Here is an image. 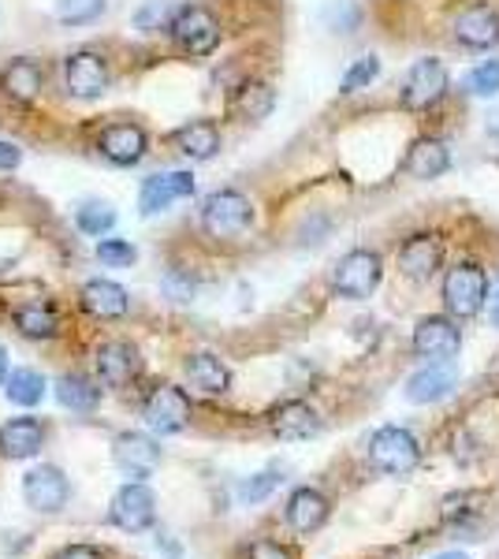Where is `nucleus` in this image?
Returning a JSON list of instances; mask_svg holds the SVG:
<instances>
[{
    "label": "nucleus",
    "mask_w": 499,
    "mask_h": 559,
    "mask_svg": "<svg viewBox=\"0 0 499 559\" xmlns=\"http://www.w3.org/2000/svg\"><path fill=\"white\" fill-rule=\"evenodd\" d=\"M488 306V273L477 261H459L443 276V310L455 321L477 318Z\"/></svg>",
    "instance_id": "f257e3e1"
},
{
    "label": "nucleus",
    "mask_w": 499,
    "mask_h": 559,
    "mask_svg": "<svg viewBox=\"0 0 499 559\" xmlns=\"http://www.w3.org/2000/svg\"><path fill=\"white\" fill-rule=\"evenodd\" d=\"M253 228V202L242 191H213L202 202V231L209 239H239Z\"/></svg>",
    "instance_id": "f03ea898"
},
{
    "label": "nucleus",
    "mask_w": 499,
    "mask_h": 559,
    "mask_svg": "<svg viewBox=\"0 0 499 559\" xmlns=\"http://www.w3.org/2000/svg\"><path fill=\"white\" fill-rule=\"evenodd\" d=\"M380 276H384V261H380V254L377 250L358 247L340 258V265H335V273H332V287L340 299L361 302L380 287Z\"/></svg>",
    "instance_id": "7ed1b4c3"
},
{
    "label": "nucleus",
    "mask_w": 499,
    "mask_h": 559,
    "mask_svg": "<svg viewBox=\"0 0 499 559\" xmlns=\"http://www.w3.org/2000/svg\"><path fill=\"white\" fill-rule=\"evenodd\" d=\"M369 463H373V471L380 474L403 477L421 463V444H417V437L411 429L384 426L369 437Z\"/></svg>",
    "instance_id": "20e7f679"
},
{
    "label": "nucleus",
    "mask_w": 499,
    "mask_h": 559,
    "mask_svg": "<svg viewBox=\"0 0 499 559\" xmlns=\"http://www.w3.org/2000/svg\"><path fill=\"white\" fill-rule=\"evenodd\" d=\"M168 34L187 57H209V52H216V45H221V20L202 4H187V8H176V15H171V23H168Z\"/></svg>",
    "instance_id": "39448f33"
},
{
    "label": "nucleus",
    "mask_w": 499,
    "mask_h": 559,
    "mask_svg": "<svg viewBox=\"0 0 499 559\" xmlns=\"http://www.w3.org/2000/svg\"><path fill=\"white\" fill-rule=\"evenodd\" d=\"M108 83H112V68L102 52L94 49H79L63 60V86H68L71 97L79 102H97L105 94Z\"/></svg>",
    "instance_id": "423d86ee"
},
{
    "label": "nucleus",
    "mask_w": 499,
    "mask_h": 559,
    "mask_svg": "<svg viewBox=\"0 0 499 559\" xmlns=\"http://www.w3.org/2000/svg\"><path fill=\"white\" fill-rule=\"evenodd\" d=\"M443 94H448V68H443V60L421 57V60H414L411 71H406L399 102H403V108H411V112H425V108L440 105Z\"/></svg>",
    "instance_id": "0eeeda50"
},
{
    "label": "nucleus",
    "mask_w": 499,
    "mask_h": 559,
    "mask_svg": "<svg viewBox=\"0 0 499 559\" xmlns=\"http://www.w3.org/2000/svg\"><path fill=\"white\" fill-rule=\"evenodd\" d=\"M411 347L417 358H429V362H451L462 347V329L455 318L448 313H429L414 324Z\"/></svg>",
    "instance_id": "6e6552de"
},
{
    "label": "nucleus",
    "mask_w": 499,
    "mask_h": 559,
    "mask_svg": "<svg viewBox=\"0 0 499 559\" xmlns=\"http://www.w3.org/2000/svg\"><path fill=\"white\" fill-rule=\"evenodd\" d=\"M97 153H102L108 165L134 168L150 153V134L142 123H131V120L105 123L102 134H97Z\"/></svg>",
    "instance_id": "1a4fd4ad"
},
{
    "label": "nucleus",
    "mask_w": 499,
    "mask_h": 559,
    "mask_svg": "<svg viewBox=\"0 0 499 559\" xmlns=\"http://www.w3.org/2000/svg\"><path fill=\"white\" fill-rule=\"evenodd\" d=\"M142 414H146V426L157 437H176L190 426V395L179 384H161L150 392Z\"/></svg>",
    "instance_id": "9d476101"
},
{
    "label": "nucleus",
    "mask_w": 499,
    "mask_h": 559,
    "mask_svg": "<svg viewBox=\"0 0 499 559\" xmlns=\"http://www.w3.org/2000/svg\"><path fill=\"white\" fill-rule=\"evenodd\" d=\"M112 522L123 530V534H146V530L157 522V496H153L146 485H123L120 492L112 496Z\"/></svg>",
    "instance_id": "9b49d317"
},
{
    "label": "nucleus",
    "mask_w": 499,
    "mask_h": 559,
    "mask_svg": "<svg viewBox=\"0 0 499 559\" xmlns=\"http://www.w3.org/2000/svg\"><path fill=\"white\" fill-rule=\"evenodd\" d=\"M194 173H153L139 191V210L142 216H157L165 213L168 205L183 202V198H194Z\"/></svg>",
    "instance_id": "f8f14e48"
},
{
    "label": "nucleus",
    "mask_w": 499,
    "mask_h": 559,
    "mask_svg": "<svg viewBox=\"0 0 499 559\" xmlns=\"http://www.w3.org/2000/svg\"><path fill=\"white\" fill-rule=\"evenodd\" d=\"M443 265V239L437 231H417L399 247V273L406 280H432Z\"/></svg>",
    "instance_id": "ddd939ff"
},
{
    "label": "nucleus",
    "mask_w": 499,
    "mask_h": 559,
    "mask_svg": "<svg viewBox=\"0 0 499 559\" xmlns=\"http://www.w3.org/2000/svg\"><path fill=\"white\" fill-rule=\"evenodd\" d=\"M41 90H45V71L38 60L12 57L4 68H0V94H4V102L31 108L41 97Z\"/></svg>",
    "instance_id": "4468645a"
},
{
    "label": "nucleus",
    "mask_w": 499,
    "mask_h": 559,
    "mask_svg": "<svg viewBox=\"0 0 499 559\" xmlns=\"http://www.w3.org/2000/svg\"><path fill=\"white\" fill-rule=\"evenodd\" d=\"M23 496L38 515H57L63 503H68L71 485L57 466H34V471L23 477Z\"/></svg>",
    "instance_id": "2eb2a0df"
},
{
    "label": "nucleus",
    "mask_w": 499,
    "mask_h": 559,
    "mask_svg": "<svg viewBox=\"0 0 499 559\" xmlns=\"http://www.w3.org/2000/svg\"><path fill=\"white\" fill-rule=\"evenodd\" d=\"M329 515H332V500L321 489H313V485H302V489H295L287 496L284 519L295 534H302V537L317 534V530H324Z\"/></svg>",
    "instance_id": "dca6fc26"
},
{
    "label": "nucleus",
    "mask_w": 499,
    "mask_h": 559,
    "mask_svg": "<svg viewBox=\"0 0 499 559\" xmlns=\"http://www.w3.org/2000/svg\"><path fill=\"white\" fill-rule=\"evenodd\" d=\"M112 459L131 477H150L161 466V444L150 432H120L112 440Z\"/></svg>",
    "instance_id": "f3484780"
},
{
    "label": "nucleus",
    "mask_w": 499,
    "mask_h": 559,
    "mask_svg": "<svg viewBox=\"0 0 499 559\" xmlns=\"http://www.w3.org/2000/svg\"><path fill=\"white\" fill-rule=\"evenodd\" d=\"M455 41L466 49H492L499 41V12L492 4H470L455 15Z\"/></svg>",
    "instance_id": "a211bd4d"
},
{
    "label": "nucleus",
    "mask_w": 499,
    "mask_h": 559,
    "mask_svg": "<svg viewBox=\"0 0 499 559\" xmlns=\"http://www.w3.org/2000/svg\"><path fill=\"white\" fill-rule=\"evenodd\" d=\"M459 384V369L451 362H429L425 369H417V373L406 381V400L417 403V407H429V403H440L448 400L451 392H455Z\"/></svg>",
    "instance_id": "6ab92c4d"
},
{
    "label": "nucleus",
    "mask_w": 499,
    "mask_h": 559,
    "mask_svg": "<svg viewBox=\"0 0 499 559\" xmlns=\"http://www.w3.org/2000/svg\"><path fill=\"white\" fill-rule=\"evenodd\" d=\"M142 369V358L127 340H108V344L97 347V377L108 384V388H127L139 377Z\"/></svg>",
    "instance_id": "aec40b11"
},
{
    "label": "nucleus",
    "mask_w": 499,
    "mask_h": 559,
    "mask_svg": "<svg viewBox=\"0 0 499 559\" xmlns=\"http://www.w3.org/2000/svg\"><path fill=\"white\" fill-rule=\"evenodd\" d=\"M269 429L280 440H310L321 432V414L302 400H287L269 414Z\"/></svg>",
    "instance_id": "412c9836"
},
{
    "label": "nucleus",
    "mask_w": 499,
    "mask_h": 559,
    "mask_svg": "<svg viewBox=\"0 0 499 559\" xmlns=\"http://www.w3.org/2000/svg\"><path fill=\"white\" fill-rule=\"evenodd\" d=\"M79 306L97 321H120L131 310V295L120 284H112V280H90L79 292Z\"/></svg>",
    "instance_id": "4be33fe9"
},
{
    "label": "nucleus",
    "mask_w": 499,
    "mask_h": 559,
    "mask_svg": "<svg viewBox=\"0 0 499 559\" xmlns=\"http://www.w3.org/2000/svg\"><path fill=\"white\" fill-rule=\"evenodd\" d=\"M187 384L198 388V392L205 395H224L231 388V369L224 366L221 355H213V350H198V355L187 358Z\"/></svg>",
    "instance_id": "5701e85b"
},
{
    "label": "nucleus",
    "mask_w": 499,
    "mask_h": 559,
    "mask_svg": "<svg viewBox=\"0 0 499 559\" xmlns=\"http://www.w3.org/2000/svg\"><path fill=\"white\" fill-rule=\"evenodd\" d=\"M45 444V426L38 418H12L0 426V455L4 459H31Z\"/></svg>",
    "instance_id": "b1692460"
},
{
    "label": "nucleus",
    "mask_w": 499,
    "mask_h": 559,
    "mask_svg": "<svg viewBox=\"0 0 499 559\" xmlns=\"http://www.w3.org/2000/svg\"><path fill=\"white\" fill-rule=\"evenodd\" d=\"M403 168H406V176H411V179L429 183V179H440L451 168V150L443 146L440 139H417L411 146V153H406Z\"/></svg>",
    "instance_id": "393cba45"
},
{
    "label": "nucleus",
    "mask_w": 499,
    "mask_h": 559,
    "mask_svg": "<svg viewBox=\"0 0 499 559\" xmlns=\"http://www.w3.org/2000/svg\"><path fill=\"white\" fill-rule=\"evenodd\" d=\"M171 142H176V150L183 153V157L209 160V157H216V153H221L224 134H221V128H216L213 120H190L176 134H171Z\"/></svg>",
    "instance_id": "a878e982"
},
{
    "label": "nucleus",
    "mask_w": 499,
    "mask_h": 559,
    "mask_svg": "<svg viewBox=\"0 0 499 559\" xmlns=\"http://www.w3.org/2000/svg\"><path fill=\"white\" fill-rule=\"evenodd\" d=\"M57 403L75 414H90L102 403V388L90 381L86 373H63L57 381Z\"/></svg>",
    "instance_id": "bb28decb"
},
{
    "label": "nucleus",
    "mask_w": 499,
    "mask_h": 559,
    "mask_svg": "<svg viewBox=\"0 0 499 559\" xmlns=\"http://www.w3.org/2000/svg\"><path fill=\"white\" fill-rule=\"evenodd\" d=\"M15 329L31 340H52L60 332V310L52 302H26L15 310Z\"/></svg>",
    "instance_id": "cd10ccee"
},
{
    "label": "nucleus",
    "mask_w": 499,
    "mask_h": 559,
    "mask_svg": "<svg viewBox=\"0 0 499 559\" xmlns=\"http://www.w3.org/2000/svg\"><path fill=\"white\" fill-rule=\"evenodd\" d=\"M8 400L15 403V407H38L45 400V377L38 369H15V373H8Z\"/></svg>",
    "instance_id": "c85d7f7f"
},
{
    "label": "nucleus",
    "mask_w": 499,
    "mask_h": 559,
    "mask_svg": "<svg viewBox=\"0 0 499 559\" xmlns=\"http://www.w3.org/2000/svg\"><path fill=\"white\" fill-rule=\"evenodd\" d=\"M75 228L90 239H102L116 228V210L108 202H83L75 210Z\"/></svg>",
    "instance_id": "c756f323"
},
{
    "label": "nucleus",
    "mask_w": 499,
    "mask_h": 559,
    "mask_svg": "<svg viewBox=\"0 0 499 559\" xmlns=\"http://www.w3.org/2000/svg\"><path fill=\"white\" fill-rule=\"evenodd\" d=\"M108 0H57L52 4V15L63 23V26H90L105 15Z\"/></svg>",
    "instance_id": "7c9ffc66"
},
{
    "label": "nucleus",
    "mask_w": 499,
    "mask_h": 559,
    "mask_svg": "<svg viewBox=\"0 0 499 559\" xmlns=\"http://www.w3.org/2000/svg\"><path fill=\"white\" fill-rule=\"evenodd\" d=\"M247 120H265V116L276 108V94H272V86L265 83H247L239 90V102H235Z\"/></svg>",
    "instance_id": "2f4dec72"
},
{
    "label": "nucleus",
    "mask_w": 499,
    "mask_h": 559,
    "mask_svg": "<svg viewBox=\"0 0 499 559\" xmlns=\"http://www.w3.org/2000/svg\"><path fill=\"white\" fill-rule=\"evenodd\" d=\"M377 75H380V60L377 57H361V60H354V64L347 68V75H343L340 90H343V94H358V90L373 86Z\"/></svg>",
    "instance_id": "473e14b6"
},
{
    "label": "nucleus",
    "mask_w": 499,
    "mask_h": 559,
    "mask_svg": "<svg viewBox=\"0 0 499 559\" xmlns=\"http://www.w3.org/2000/svg\"><path fill=\"white\" fill-rule=\"evenodd\" d=\"M171 15H176V8H171V4H165V0H150L146 8H139V12H134V31H142V34L168 31Z\"/></svg>",
    "instance_id": "72a5a7b5"
},
{
    "label": "nucleus",
    "mask_w": 499,
    "mask_h": 559,
    "mask_svg": "<svg viewBox=\"0 0 499 559\" xmlns=\"http://www.w3.org/2000/svg\"><path fill=\"white\" fill-rule=\"evenodd\" d=\"M97 261L108 269H131L134 261H139V250L127 239H102L97 242Z\"/></svg>",
    "instance_id": "f704fd0d"
},
{
    "label": "nucleus",
    "mask_w": 499,
    "mask_h": 559,
    "mask_svg": "<svg viewBox=\"0 0 499 559\" xmlns=\"http://www.w3.org/2000/svg\"><path fill=\"white\" fill-rule=\"evenodd\" d=\"M466 90L474 97H496L499 94V60H485L466 75Z\"/></svg>",
    "instance_id": "c9c22d12"
},
{
    "label": "nucleus",
    "mask_w": 499,
    "mask_h": 559,
    "mask_svg": "<svg viewBox=\"0 0 499 559\" xmlns=\"http://www.w3.org/2000/svg\"><path fill=\"white\" fill-rule=\"evenodd\" d=\"M161 287H165V295L171 302H190L194 299V280L187 273H179V269H168L165 280H161Z\"/></svg>",
    "instance_id": "e433bc0d"
},
{
    "label": "nucleus",
    "mask_w": 499,
    "mask_h": 559,
    "mask_svg": "<svg viewBox=\"0 0 499 559\" xmlns=\"http://www.w3.org/2000/svg\"><path fill=\"white\" fill-rule=\"evenodd\" d=\"M280 485V474L276 471H265V474H253L247 485H242V500L247 503H261V500H269L272 489Z\"/></svg>",
    "instance_id": "4c0bfd02"
},
{
    "label": "nucleus",
    "mask_w": 499,
    "mask_h": 559,
    "mask_svg": "<svg viewBox=\"0 0 499 559\" xmlns=\"http://www.w3.org/2000/svg\"><path fill=\"white\" fill-rule=\"evenodd\" d=\"M247 559H295V552L287 545H280V540H272V537H258L247 548Z\"/></svg>",
    "instance_id": "58836bf2"
},
{
    "label": "nucleus",
    "mask_w": 499,
    "mask_h": 559,
    "mask_svg": "<svg viewBox=\"0 0 499 559\" xmlns=\"http://www.w3.org/2000/svg\"><path fill=\"white\" fill-rule=\"evenodd\" d=\"M477 496L474 492H459V496H448V500H443V508H440V515H443V522H455V519H466L470 511V503H474Z\"/></svg>",
    "instance_id": "ea45409f"
},
{
    "label": "nucleus",
    "mask_w": 499,
    "mask_h": 559,
    "mask_svg": "<svg viewBox=\"0 0 499 559\" xmlns=\"http://www.w3.org/2000/svg\"><path fill=\"white\" fill-rule=\"evenodd\" d=\"M20 165H23V150L15 142L0 139V173H15Z\"/></svg>",
    "instance_id": "a19ab883"
},
{
    "label": "nucleus",
    "mask_w": 499,
    "mask_h": 559,
    "mask_svg": "<svg viewBox=\"0 0 499 559\" xmlns=\"http://www.w3.org/2000/svg\"><path fill=\"white\" fill-rule=\"evenodd\" d=\"M57 559H105L97 548H90V545H71V548H63V552Z\"/></svg>",
    "instance_id": "79ce46f5"
},
{
    "label": "nucleus",
    "mask_w": 499,
    "mask_h": 559,
    "mask_svg": "<svg viewBox=\"0 0 499 559\" xmlns=\"http://www.w3.org/2000/svg\"><path fill=\"white\" fill-rule=\"evenodd\" d=\"M8 381V347L0 344V384Z\"/></svg>",
    "instance_id": "37998d69"
},
{
    "label": "nucleus",
    "mask_w": 499,
    "mask_h": 559,
    "mask_svg": "<svg viewBox=\"0 0 499 559\" xmlns=\"http://www.w3.org/2000/svg\"><path fill=\"white\" fill-rule=\"evenodd\" d=\"M437 559H470L466 552H443V556H437Z\"/></svg>",
    "instance_id": "c03bdc74"
},
{
    "label": "nucleus",
    "mask_w": 499,
    "mask_h": 559,
    "mask_svg": "<svg viewBox=\"0 0 499 559\" xmlns=\"http://www.w3.org/2000/svg\"><path fill=\"white\" fill-rule=\"evenodd\" d=\"M492 318H496V324H499V299H496V306H492Z\"/></svg>",
    "instance_id": "a18cd8bd"
}]
</instances>
